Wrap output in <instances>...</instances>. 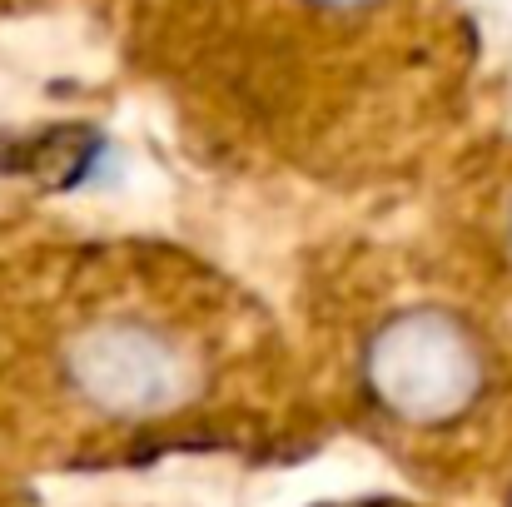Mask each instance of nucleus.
Instances as JSON below:
<instances>
[{
	"label": "nucleus",
	"mask_w": 512,
	"mask_h": 507,
	"mask_svg": "<svg viewBox=\"0 0 512 507\" xmlns=\"http://www.w3.org/2000/svg\"><path fill=\"white\" fill-rule=\"evenodd\" d=\"M264 358V319L165 249H80L50 284L40 378L85 443L194 438Z\"/></svg>",
	"instance_id": "obj_1"
},
{
	"label": "nucleus",
	"mask_w": 512,
	"mask_h": 507,
	"mask_svg": "<svg viewBox=\"0 0 512 507\" xmlns=\"http://www.w3.org/2000/svg\"><path fill=\"white\" fill-rule=\"evenodd\" d=\"M348 388L408 458L463 463L512 438V348L498 319L443 294L388 299L353 329Z\"/></svg>",
	"instance_id": "obj_2"
},
{
	"label": "nucleus",
	"mask_w": 512,
	"mask_h": 507,
	"mask_svg": "<svg viewBox=\"0 0 512 507\" xmlns=\"http://www.w3.org/2000/svg\"><path fill=\"white\" fill-rule=\"evenodd\" d=\"M224 30L264 45V75L274 65L324 70L353 45L363 60V40H408V30L423 20L428 0H219Z\"/></svg>",
	"instance_id": "obj_3"
},
{
	"label": "nucleus",
	"mask_w": 512,
	"mask_h": 507,
	"mask_svg": "<svg viewBox=\"0 0 512 507\" xmlns=\"http://www.w3.org/2000/svg\"><path fill=\"white\" fill-rule=\"evenodd\" d=\"M498 239H493V249H498V264H503V279H508L512 289V169L503 174V194H498Z\"/></svg>",
	"instance_id": "obj_4"
}]
</instances>
